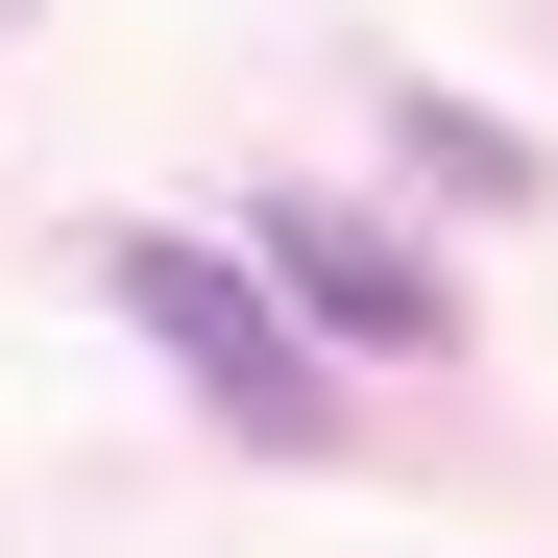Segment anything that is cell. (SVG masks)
<instances>
[{"label": "cell", "mask_w": 558, "mask_h": 558, "mask_svg": "<svg viewBox=\"0 0 558 558\" xmlns=\"http://www.w3.org/2000/svg\"><path fill=\"white\" fill-rule=\"evenodd\" d=\"M122 316L219 389V437H267V461H316V340H292V292H267L243 243H122Z\"/></svg>", "instance_id": "1"}, {"label": "cell", "mask_w": 558, "mask_h": 558, "mask_svg": "<svg viewBox=\"0 0 558 558\" xmlns=\"http://www.w3.org/2000/svg\"><path fill=\"white\" fill-rule=\"evenodd\" d=\"M267 292H292L316 340H364V364H437V267L389 219H267Z\"/></svg>", "instance_id": "2"}, {"label": "cell", "mask_w": 558, "mask_h": 558, "mask_svg": "<svg viewBox=\"0 0 558 558\" xmlns=\"http://www.w3.org/2000/svg\"><path fill=\"white\" fill-rule=\"evenodd\" d=\"M389 146H413V195H461V219H534V146H510V122H461V98H413V73H389Z\"/></svg>", "instance_id": "3"}]
</instances>
